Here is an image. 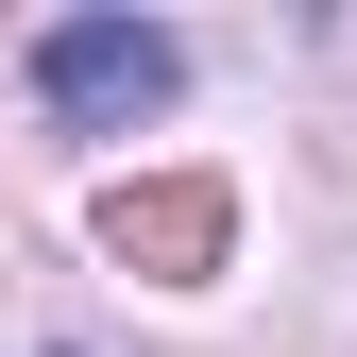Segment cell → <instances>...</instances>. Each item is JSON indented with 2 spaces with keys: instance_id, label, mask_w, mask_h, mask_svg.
<instances>
[{
  "instance_id": "obj_1",
  "label": "cell",
  "mask_w": 357,
  "mask_h": 357,
  "mask_svg": "<svg viewBox=\"0 0 357 357\" xmlns=\"http://www.w3.org/2000/svg\"><path fill=\"white\" fill-rule=\"evenodd\" d=\"M34 102H52L68 137H137V119L188 102V52H170L153 17H52L34 34Z\"/></svg>"
},
{
  "instance_id": "obj_2",
  "label": "cell",
  "mask_w": 357,
  "mask_h": 357,
  "mask_svg": "<svg viewBox=\"0 0 357 357\" xmlns=\"http://www.w3.org/2000/svg\"><path fill=\"white\" fill-rule=\"evenodd\" d=\"M221 221H238V204H221L204 170H170V188H102V255H137V273L188 289V273H221Z\"/></svg>"
}]
</instances>
